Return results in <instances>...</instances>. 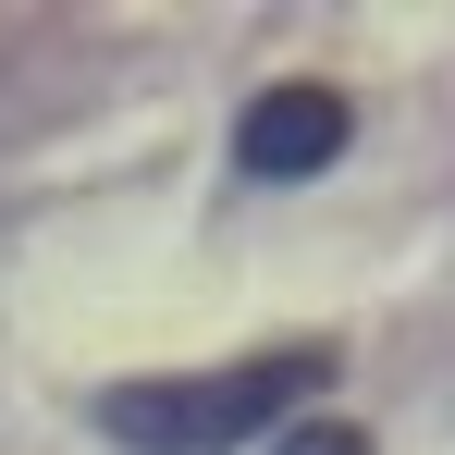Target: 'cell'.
I'll return each mask as SVG.
<instances>
[{"label": "cell", "instance_id": "obj_1", "mask_svg": "<svg viewBox=\"0 0 455 455\" xmlns=\"http://www.w3.org/2000/svg\"><path fill=\"white\" fill-rule=\"evenodd\" d=\"M320 381H332V345H283V357H234L197 381H111L86 419L124 455H234L259 431H283V406H307Z\"/></svg>", "mask_w": 455, "mask_h": 455}, {"label": "cell", "instance_id": "obj_2", "mask_svg": "<svg viewBox=\"0 0 455 455\" xmlns=\"http://www.w3.org/2000/svg\"><path fill=\"white\" fill-rule=\"evenodd\" d=\"M357 136V111L332 99V86H259L246 111H234V160L259 172V185H296V172H332Z\"/></svg>", "mask_w": 455, "mask_h": 455}, {"label": "cell", "instance_id": "obj_3", "mask_svg": "<svg viewBox=\"0 0 455 455\" xmlns=\"http://www.w3.org/2000/svg\"><path fill=\"white\" fill-rule=\"evenodd\" d=\"M271 455H370V431H357V419H283Z\"/></svg>", "mask_w": 455, "mask_h": 455}]
</instances>
